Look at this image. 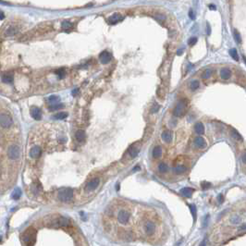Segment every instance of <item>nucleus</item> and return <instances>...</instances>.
<instances>
[{"label": "nucleus", "instance_id": "1", "mask_svg": "<svg viewBox=\"0 0 246 246\" xmlns=\"http://www.w3.org/2000/svg\"><path fill=\"white\" fill-rule=\"evenodd\" d=\"M21 239L26 245H33L36 241V230L32 228L26 229L22 234Z\"/></svg>", "mask_w": 246, "mask_h": 246}, {"label": "nucleus", "instance_id": "2", "mask_svg": "<svg viewBox=\"0 0 246 246\" xmlns=\"http://www.w3.org/2000/svg\"><path fill=\"white\" fill-rule=\"evenodd\" d=\"M187 108H188V101L186 99L180 100L176 105L175 108H174L173 114L175 117H181L186 113Z\"/></svg>", "mask_w": 246, "mask_h": 246}, {"label": "nucleus", "instance_id": "3", "mask_svg": "<svg viewBox=\"0 0 246 246\" xmlns=\"http://www.w3.org/2000/svg\"><path fill=\"white\" fill-rule=\"evenodd\" d=\"M58 199L61 202L67 203L71 201V199L73 197V191L70 188H63L58 192Z\"/></svg>", "mask_w": 246, "mask_h": 246}, {"label": "nucleus", "instance_id": "4", "mask_svg": "<svg viewBox=\"0 0 246 246\" xmlns=\"http://www.w3.org/2000/svg\"><path fill=\"white\" fill-rule=\"evenodd\" d=\"M21 149L18 145H11L7 149V156H9L11 160H16L20 157Z\"/></svg>", "mask_w": 246, "mask_h": 246}, {"label": "nucleus", "instance_id": "5", "mask_svg": "<svg viewBox=\"0 0 246 246\" xmlns=\"http://www.w3.org/2000/svg\"><path fill=\"white\" fill-rule=\"evenodd\" d=\"M156 226L152 221H146L145 223V225H143V231H145L146 235H148V236L153 235V234H154V232H156Z\"/></svg>", "mask_w": 246, "mask_h": 246}, {"label": "nucleus", "instance_id": "6", "mask_svg": "<svg viewBox=\"0 0 246 246\" xmlns=\"http://www.w3.org/2000/svg\"><path fill=\"white\" fill-rule=\"evenodd\" d=\"M130 217H131V215L127 210L121 209V210H119V214H118V220L120 224L126 225L129 222V220H130Z\"/></svg>", "mask_w": 246, "mask_h": 246}, {"label": "nucleus", "instance_id": "7", "mask_svg": "<svg viewBox=\"0 0 246 246\" xmlns=\"http://www.w3.org/2000/svg\"><path fill=\"white\" fill-rule=\"evenodd\" d=\"M11 124H12V119L10 118L9 115L5 114V113L0 115V125L3 128H9Z\"/></svg>", "mask_w": 246, "mask_h": 246}, {"label": "nucleus", "instance_id": "8", "mask_svg": "<svg viewBox=\"0 0 246 246\" xmlns=\"http://www.w3.org/2000/svg\"><path fill=\"white\" fill-rule=\"evenodd\" d=\"M123 20H124V17L120 13H114L107 19V22L110 25H115V24H118L119 22L122 21Z\"/></svg>", "mask_w": 246, "mask_h": 246}, {"label": "nucleus", "instance_id": "9", "mask_svg": "<svg viewBox=\"0 0 246 246\" xmlns=\"http://www.w3.org/2000/svg\"><path fill=\"white\" fill-rule=\"evenodd\" d=\"M111 59H112V55H111V53H109L108 51H103L100 53L99 60L102 64H107L111 61Z\"/></svg>", "mask_w": 246, "mask_h": 246}, {"label": "nucleus", "instance_id": "10", "mask_svg": "<svg viewBox=\"0 0 246 246\" xmlns=\"http://www.w3.org/2000/svg\"><path fill=\"white\" fill-rule=\"evenodd\" d=\"M53 224L56 226H60V227H66L70 224V221L69 218H67L65 217H56L55 220L53 221Z\"/></svg>", "mask_w": 246, "mask_h": 246}, {"label": "nucleus", "instance_id": "11", "mask_svg": "<svg viewBox=\"0 0 246 246\" xmlns=\"http://www.w3.org/2000/svg\"><path fill=\"white\" fill-rule=\"evenodd\" d=\"M100 183V180L98 178H95L92 180H90L88 183L86 185V191L91 192V191H93L98 187V185Z\"/></svg>", "mask_w": 246, "mask_h": 246}, {"label": "nucleus", "instance_id": "12", "mask_svg": "<svg viewBox=\"0 0 246 246\" xmlns=\"http://www.w3.org/2000/svg\"><path fill=\"white\" fill-rule=\"evenodd\" d=\"M41 154H42V150L39 146H33L31 149V151H30V156L33 158V159H37V158H39Z\"/></svg>", "mask_w": 246, "mask_h": 246}, {"label": "nucleus", "instance_id": "13", "mask_svg": "<svg viewBox=\"0 0 246 246\" xmlns=\"http://www.w3.org/2000/svg\"><path fill=\"white\" fill-rule=\"evenodd\" d=\"M31 115L32 118L36 120H40L42 119V112L40 110V108L37 107H32L31 108Z\"/></svg>", "mask_w": 246, "mask_h": 246}, {"label": "nucleus", "instance_id": "14", "mask_svg": "<svg viewBox=\"0 0 246 246\" xmlns=\"http://www.w3.org/2000/svg\"><path fill=\"white\" fill-rule=\"evenodd\" d=\"M194 145L196 147H198V148L203 149L206 147V140L202 137H196L194 139Z\"/></svg>", "mask_w": 246, "mask_h": 246}, {"label": "nucleus", "instance_id": "15", "mask_svg": "<svg viewBox=\"0 0 246 246\" xmlns=\"http://www.w3.org/2000/svg\"><path fill=\"white\" fill-rule=\"evenodd\" d=\"M139 152H140V147L137 146L136 145H131L130 147V149H129V154H130V156L131 158H134V157L137 156Z\"/></svg>", "mask_w": 246, "mask_h": 246}, {"label": "nucleus", "instance_id": "16", "mask_svg": "<svg viewBox=\"0 0 246 246\" xmlns=\"http://www.w3.org/2000/svg\"><path fill=\"white\" fill-rule=\"evenodd\" d=\"M220 77L223 80H229V79L231 77V70L229 69H227V68L222 69L220 70Z\"/></svg>", "mask_w": 246, "mask_h": 246}, {"label": "nucleus", "instance_id": "17", "mask_svg": "<svg viewBox=\"0 0 246 246\" xmlns=\"http://www.w3.org/2000/svg\"><path fill=\"white\" fill-rule=\"evenodd\" d=\"M18 32H19V30H18L17 27H15V26H9V27L6 30L5 35H6V36H9V37L14 36V35L17 34Z\"/></svg>", "mask_w": 246, "mask_h": 246}, {"label": "nucleus", "instance_id": "18", "mask_svg": "<svg viewBox=\"0 0 246 246\" xmlns=\"http://www.w3.org/2000/svg\"><path fill=\"white\" fill-rule=\"evenodd\" d=\"M75 138L79 143H82L85 139V131L82 130H78L75 132Z\"/></svg>", "mask_w": 246, "mask_h": 246}, {"label": "nucleus", "instance_id": "19", "mask_svg": "<svg viewBox=\"0 0 246 246\" xmlns=\"http://www.w3.org/2000/svg\"><path fill=\"white\" fill-rule=\"evenodd\" d=\"M173 171L176 174H178V175H180V174H183L187 171V168L184 165H177L175 168H173Z\"/></svg>", "mask_w": 246, "mask_h": 246}, {"label": "nucleus", "instance_id": "20", "mask_svg": "<svg viewBox=\"0 0 246 246\" xmlns=\"http://www.w3.org/2000/svg\"><path fill=\"white\" fill-rule=\"evenodd\" d=\"M194 131L197 134H204L205 133V126L202 122H198L195 124L194 126Z\"/></svg>", "mask_w": 246, "mask_h": 246}, {"label": "nucleus", "instance_id": "21", "mask_svg": "<svg viewBox=\"0 0 246 246\" xmlns=\"http://www.w3.org/2000/svg\"><path fill=\"white\" fill-rule=\"evenodd\" d=\"M162 139H163V141L165 143H171V141H172V135H171V133H170L169 131H165L163 133H162Z\"/></svg>", "mask_w": 246, "mask_h": 246}, {"label": "nucleus", "instance_id": "22", "mask_svg": "<svg viewBox=\"0 0 246 246\" xmlns=\"http://www.w3.org/2000/svg\"><path fill=\"white\" fill-rule=\"evenodd\" d=\"M192 192H194V189L188 188V187L183 188V189H181V190H180V194H182L183 196H185V197H191L192 194Z\"/></svg>", "mask_w": 246, "mask_h": 246}, {"label": "nucleus", "instance_id": "23", "mask_svg": "<svg viewBox=\"0 0 246 246\" xmlns=\"http://www.w3.org/2000/svg\"><path fill=\"white\" fill-rule=\"evenodd\" d=\"M152 154H153V157H154V158H159V157L161 156V154H162V149H161V147H160V146H156V147H154V150H153Z\"/></svg>", "mask_w": 246, "mask_h": 246}, {"label": "nucleus", "instance_id": "24", "mask_svg": "<svg viewBox=\"0 0 246 246\" xmlns=\"http://www.w3.org/2000/svg\"><path fill=\"white\" fill-rule=\"evenodd\" d=\"M2 82L4 83H7V84L12 83L13 82V76H12V75H9V74L3 75V76H2Z\"/></svg>", "mask_w": 246, "mask_h": 246}, {"label": "nucleus", "instance_id": "25", "mask_svg": "<svg viewBox=\"0 0 246 246\" xmlns=\"http://www.w3.org/2000/svg\"><path fill=\"white\" fill-rule=\"evenodd\" d=\"M61 27H62L63 30L67 31V30H70L71 28H72L73 24H72V22H70V21H62V23H61Z\"/></svg>", "mask_w": 246, "mask_h": 246}, {"label": "nucleus", "instance_id": "26", "mask_svg": "<svg viewBox=\"0 0 246 246\" xmlns=\"http://www.w3.org/2000/svg\"><path fill=\"white\" fill-rule=\"evenodd\" d=\"M12 198L14 199V200H18V199H20V197L21 196V190L20 188H16L15 189V190L13 191V192H12Z\"/></svg>", "mask_w": 246, "mask_h": 246}, {"label": "nucleus", "instance_id": "27", "mask_svg": "<svg viewBox=\"0 0 246 246\" xmlns=\"http://www.w3.org/2000/svg\"><path fill=\"white\" fill-rule=\"evenodd\" d=\"M67 117H68V113L67 112H59V113H58V114H56L54 117H53V119L61 120V119H65Z\"/></svg>", "mask_w": 246, "mask_h": 246}, {"label": "nucleus", "instance_id": "28", "mask_svg": "<svg viewBox=\"0 0 246 246\" xmlns=\"http://www.w3.org/2000/svg\"><path fill=\"white\" fill-rule=\"evenodd\" d=\"M199 86H200V82H199V81H197V80L192 81L191 83H190V89H191L192 91L197 90V89L199 88Z\"/></svg>", "mask_w": 246, "mask_h": 246}, {"label": "nucleus", "instance_id": "29", "mask_svg": "<svg viewBox=\"0 0 246 246\" xmlns=\"http://www.w3.org/2000/svg\"><path fill=\"white\" fill-rule=\"evenodd\" d=\"M229 55L234 60H236V61L239 60V55H238V52H237V50L235 48L230 49V50H229Z\"/></svg>", "mask_w": 246, "mask_h": 246}, {"label": "nucleus", "instance_id": "30", "mask_svg": "<svg viewBox=\"0 0 246 246\" xmlns=\"http://www.w3.org/2000/svg\"><path fill=\"white\" fill-rule=\"evenodd\" d=\"M212 72H213V70H212L211 69L206 70L203 72V74H202V78L205 79V80H206V79H209L211 77V75H212Z\"/></svg>", "mask_w": 246, "mask_h": 246}, {"label": "nucleus", "instance_id": "31", "mask_svg": "<svg viewBox=\"0 0 246 246\" xmlns=\"http://www.w3.org/2000/svg\"><path fill=\"white\" fill-rule=\"evenodd\" d=\"M168 166L165 163H160L159 166H158V170H159L160 173H166L168 171Z\"/></svg>", "mask_w": 246, "mask_h": 246}, {"label": "nucleus", "instance_id": "32", "mask_svg": "<svg viewBox=\"0 0 246 246\" xmlns=\"http://www.w3.org/2000/svg\"><path fill=\"white\" fill-rule=\"evenodd\" d=\"M59 99L60 98L58 95H51L48 98V102L49 103H52V104H56L59 101Z\"/></svg>", "mask_w": 246, "mask_h": 246}, {"label": "nucleus", "instance_id": "33", "mask_svg": "<svg viewBox=\"0 0 246 246\" xmlns=\"http://www.w3.org/2000/svg\"><path fill=\"white\" fill-rule=\"evenodd\" d=\"M63 107H64V105H62V104H54V105H52L49 107V109L52 111H54V110H58V109L62 108Z\"/></svg>", "mask_w": 246, "mask_h": 246}, {"label": "nucleus", "instance_id": "34", "mask_svg": "<svg viewBox=\"0 0 246 246\" xmlns=\"http://www.w3.org/2000/svg\"><path fill=\"white\" fill-rule=\"evenodd\" d=\"M56 73L58 74V78H59V79H62V78L65 77V75H66V70H64V69H60V70H56Z\"/></svg>", "mask_w": 246, "mask_h": 246}, {"label": "nucleus", "instance_id": "35", "mask_svg": "<svg viewBox=\"0 0 246 246\" xmlns=\"http://www.w3.org/2000/svg\"><path fill=\"white\" fill-rule=\"evenodd\" d=\"M233 34H234V39H235V41L237 42L238 44H240V43H241V41L240 33L238 32V31H236V30H234V32H233Z\"/></svg>", "mask_w": 246, "mask_h": 246}, {"label": "nucleus", "instance_id": "36", "mask_svg": "<svg viewBox=\"0 0 246 246\" xmlns=\"http://www.w3.org/2000/svg\"><path fill=\"white\" fill-rule=\"evenodd\" d=\"M189 207H190V209H191L192 217H194V219H196V206L194 205H190V206H189Z\"/></svg>", "mask_w": 246, "mask_h": 246}, {"label": "nucleus", "instance_id": "37", "mask_svg": "<svg viewBox=\"0 0 246 246\" xmlns=\"http://www.w3.org/2000/svg\"><path fill=\"white\" fill-rule=\"evenodd\" d=\"M231 133H232V136L235 139H237V140H241V135L238 133V131H235L234 130V129H232V131H231Z\"/></svg>", "mask_w": 246, "mask_h": 246}, {"label": "nucleus", "instance_id": "38", "mask_svg": "<svg viewBox=\"0 0 246 246\" xmlns=\"http://www.w3.org/2000/svg\"><path fill=\"white\" fill-rule=\"evenodd\" d=\"M196 43H197V38L196 37H192L188 40V44L190 45H194Z\"/></svg>", "mask_w": 246, "mask_h": 246}, {"label": "nucleus", "instance_id": "39", "mask_svg": "<svg viewBox=\"0 0 246 246\" xmlns=\"http://www.w3.org/2000/svg\"><path fill=\"white\" fill-rule=\"evenodd\" d=\"M231 222H232V224H239V223L241 222V218L239 217H237V215H235V217H231Z\"/></svg>", "mask_w": 246, "mask_h": 246}, {"label": "nucleus", "instance_id": "40", "mask_svg": "<svg viewBox=\"0 0 246 246\" xmlns=\"http://www.w3.org/2000/svg\"><path fill=\"white\" fill-rule=\"evenodd\" d=\"M32 192H34L35 194H38V192H39V191L41 190V188L37 187V185H33L32 188Z\"/></svg>", "mask_w": 246, "mask_h": 246}, {"label": "nucleus", "instance_id": "41", "mask_svg": "<svg viewBox=\"0 0 246 246\" xmlns=\"http://www.w3.org/2000/svg\"><path fill=\"white\" fill-rule=\"evenodd\" d=\"M210 186H211V184L208 183V182H203L202 183V187H203V189H205V190L206 189H208Z\"/></svg>", "mask_w": 246, "mask_h": 246}, {"label": "nucleus", "instance_id": "42", "mask_svg": "<svg viewBox=\"0 0 246 246\" xmlns=\"http://www.w3.org/2000/svg\"><path fill=\"white\" fill-rule=\"evenodd\" d=\"M158 110H159V105H154V107H153V109H152V112H153V113H156V112H157Z\"/></svg>", "mask_w": 246, "mask_h": 246}, {"label": "nucleus", "instance_id": "43", "mask_svg": "<svg viewBox=\"0 0 246 246\" xmlns=\"http://www.w3.org/2000/svg\"><path fill=\"white\" fill-rule=\"evenodd\" d=\"M189 17H190L191 20H194V19H195L194 15V12H192V9H191L190 11H189Z\"/></svg>", "mask_w": 246, "mask_h": 246}, {"label": "nucleus", "instance_id": "44", "mask_svg": "<svg viewBox=\"0 0 246 246\" xmlns=\"http://www.w3.org/2000/svg\"><path fill=\"white\" fill-rule=\"evenodd\" d=\"M206 27H207V34L210 35V33H211V28H210V26H209V23L206 24Z\"/></svg>", "mask_w": 246, "mask_h": 246}, {"label": "nucleus", "instance_id": "45", "mask_svg": "<svg viewBox=\"0 0 246 246\" xmlns=\"http://www.w3.org/2000/svg\"><path fill=\"white\" fill-rule=\"evenodd\" d=\"M223 200H224V198H223V195L222 194H219L218 195V202L219 203H223Z\"/></svg>", "mask_w": 246, "mask_h": 246}, {"label": "nucleus", "instance_id": "46", "mask_svg": "<svg viewBox=\"0 0 246 246\" xmlns=\"http://www.w3.org/2000/svg\"><path fill=\"white\" fill-rule=\"evenodd\" d=\"M4 18H5V14L2 10H0V20H4Z\"/></svg>", "mask_w": 246, "mask_h": 246}, {"label": "nucleus", "instance_id": "47", "mask_svg": "<svg viewBox=\"0 0 246 246\" xmlns=\"http://www.w3.org/2000/svg\"><path fill=\"white\" fill-rule=\"evenodd\" d=\"M209 9H211V10H215L217 9H215V6L212 4V5H209Z\"/></svg>", "mask_w": 246, "mask_h": 246}, {"label": "nucleus", "instance_id": "48", "mask_svg": "<svg viewBox=\"0 0 246 246\" xmlns=\"http://www.w3.org/2000/svg\"><path fill=\"white\" fill-rule=\"evenodd\" d=\"M182 53H183V49H181V50H179V51H178L177 55H179V56H180V55L182 54Z\"/></svg>", "mask_w": 246, "mask_h": 246}, {"label": "nucleus", "instance_id": "49", "mask_svg": "<svg viewBox=\"0 0 246 246\" xmlns=\"http://www.w3.org/2000/svg\"><path fill=\"white\" fill-rule=\"evenodd\" d=\"M77 93H78V90H77V89L73 90V92H72V95H75V94H76Z\"/></svg>", "mask_w": 246, "mask_h": 246}, {"label": "nucleus", "instance_id": "50", "mask_svg": "<svg viewBox=\"0 0 246 246\" xmlns=\"http://www.w3.org/2000/svg\"><path fill=\"white\" fill-rule=\"evenodd\" d=\"M243 162L245 163V154H243Z\"/></svg>", "mask_w": 246, "mask_h": 246}]
</instances>
